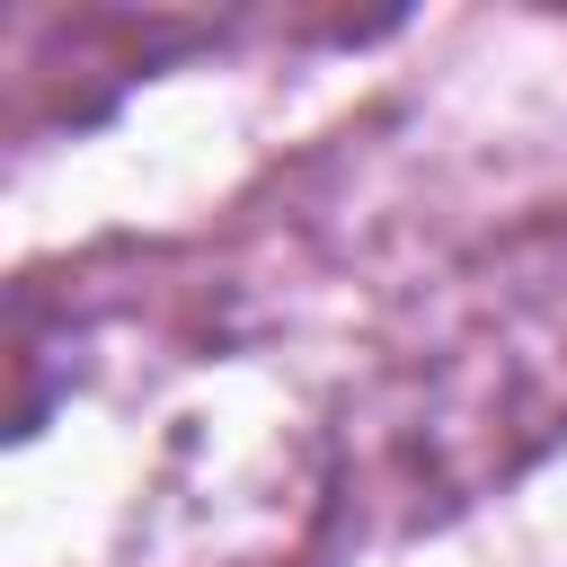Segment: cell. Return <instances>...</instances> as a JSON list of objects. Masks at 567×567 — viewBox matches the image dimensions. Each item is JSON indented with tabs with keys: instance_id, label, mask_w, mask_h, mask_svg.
Returning <instances> with one entry per match:
<instances>
[]
</instances>
